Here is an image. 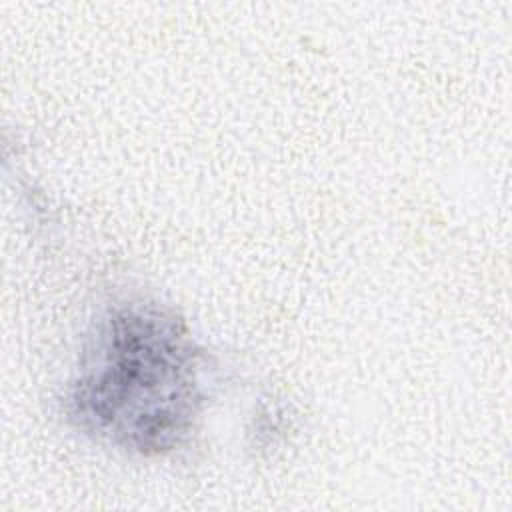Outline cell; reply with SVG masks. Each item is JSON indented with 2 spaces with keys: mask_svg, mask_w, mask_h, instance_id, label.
<instances>
[{
  "mask_svg": "<svg viewBox=\"0 0 512 512\" xmlns=\"http://www.w3.org/2000/svg\"><path fill=\"white\" fill-rule=\"evenodd\" d=\"M210 396V362L174 312L144 300L112 306L94 326L66 392L86 434L140 456L180 448Z\"/></svg>",
  "mask_w": 512,
  "mask_h": 512,
  "instance_id": "1",
  "label": "cell"
}]
</instances>
